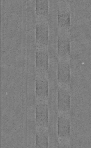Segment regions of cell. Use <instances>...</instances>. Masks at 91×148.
I'll return each mask as SVG.
<instances>
[{
    "mask_svg": "<svg viewBox=\"0 0 91 148\" xmlns=\"http://www.w3.org/2000/svg\"><path fill=\"white\" fill-rule=\"evenodd\" d=\"M70 29L59 28L57 40V53L58 59H70Z\"/></svg>",
    "mask_w": 91,
    "mask_h": 148,
    "instance_id": "cell-1",
    "label": "cell"
},
{
    "mask_svg": "<svg viewBox=\"0 0 91 148\" xmlns=\"http://www.w3.org/2000/svg\"><path fill=\"white\" fill-rule=\"evenodd\" d=\"M70 59H58L57 66L58 85L70 87Z\"/></svg>",
    "mask_w": 91,
    "mask_h": 148,
    "instance_id": "cell-2",
    "label": "cell"
},
{
    "mask_svg": "<svg viewBox=\"0 0 91 148\" xmlns=\"http://www.w3.org/2000/svg\"><path fill=\"white\" fill-rule=\"evenodd\" d=\"M57 107L59 112L69 113L70 112L71 108L70 87L58 85Z\"/></svg>",
    "mask_w": 91,
    "mask_h": 148,
    "instance_id": "cell-3",
    "label": "cell"
},
{
    "mask_svg": "<svg viewBox=\"0 0 91 148\" xmlns=\"http://www.w3.org/2000/svg\"><path fill=\"white\" fill-rule=\"evenodd\" d=\"M35 119L39 127L47 128L49 126V108L47 101L36 99Z\"/></svg>",
    "mask_w": 91,
    "mask_h": 148,
    "instance_id": "cell-4",
    "label": "cell"
},
{
    "mask_svg": "<svg viewBox=\"0 0 91 148\" xmlns=\"http://www.w3.org/2000/svg\"><path fill=\"white\" fill-rule=\"evenodd\" d=\"M37 48H48L49 41V27L46 19L39 20L36 26Z\"/></svg>",
    "mask_w": 91,
    "mask_h": 148,
    "instance_id": "cell-5",
    "label": "cell"
},
{
    "mask_svg": "<svg viewBox=\"0 0 91 148\" xmlns=\"http://www.w3.org/2000/svg\"><path fill=\"white\" fill-rule=\"evenodd\" d=\"M35 91L37 99L48 100L49 95L48 74L36 73Z\"/></svg>",
    "mask_w": 91,
    "mask_h": 148,
    "instance_id": "cell-6",
    "label": "cell"
},
{
    "mask_svg": "<svg viewBox=\"0 0 91 148\" xmlns=\"http://www.w3.org/2000/svg\"><path fill=\"white\" fill-rule=\"evenodd\" d=\"M35 57L36 73L48 74L49 68L48 48H37Z\"/></svg>",
    "mask_w": 91,
    "mask_h": 148,
    "instance_id": "cell-7",
    "label": "cell"
},
{
    "mask_svg": "<svg viewBox=\"0 0 91 148\" xmlns=\"http://www.w3.org/2000/svg\"><path fill=\"white\" fill-rule=\"evenodd\" d=\"M71 125L69 113L59 112L57 119L58 136L61 140H69Z\"/></svg>",
    "mask_w": 91,
    "mask_h": 148,
    "instance_id": "cell-8",
    "label": "cell"
},
{
    "mask_svg": "<svg viewBox=\"0 0 91 148\" xmlns=\"http://www.w3.org/2000/svg\"><path fill=\"white\" fill-rule=\"evenodd\" d=\"M59 28L70 29V14L68 8H61L58 13Z\"/></svg>",
    "mask_w": 91,
    "mask_h": 148,
    "instance_id": "cell-9",
    "label": "cell"
},
{
    "mask_svg": "<svg viewBox=\"0 0 91 148\" xmlns=\"http://www.w3.org/2000/svg\"><path fill=\"white\" fill-rule=\"evenodd\" d=\"M39 128L36 134V148H49L48 134L46 128Z\"/></svg>",
    "mask_w": 91,
    "mask_h": 148,
    "instance_id": "cell-10",
    "label": "cell"
},
{
    "mask_svg": "<svg viewBox=\"0 0 91 148\" xmlns=\"http://www.w3.org/2000/svg\"><path fill=\"white\" fill-rule=\"evenodd\" d=\"M36 13L39 20L46 19L49 14L48 0H36Z\"/></svg>",
    "mask_w": 91,
    "mask_h": 148,
    "instance_id": "cell-11",
    "label": "cell"
},
{
    "mask_svg": "<svg viewBox=\"0 0 91 148\" xmlns=\"http://www.w3.org/2000/svg\"><path fill=\"white\" fill-rule=\"evenodd\" d=\"M67 140H61L58 143L57 148H70V144Z\"/></svg>",
    "mask_w": 91,
    "mask_h": 148,
    "instance_id": "cell-12",
    "label": "cell"
},
{
    "mask_svg": "<svg viewBox=\"0 0 91 148\" xmlns=\"http://www.w3.org/2000/svg\"><path fill=\"white\" fill-rule=\"evenodd\" d=\"M59 3L62 4H67L69 5L70 4V0H58Z\"/></svg>",
    "mask_w": 91,
    "mask_h": 148,
    "instance_id": "cell-13",
    "label": "cell"
}]
</instances>
